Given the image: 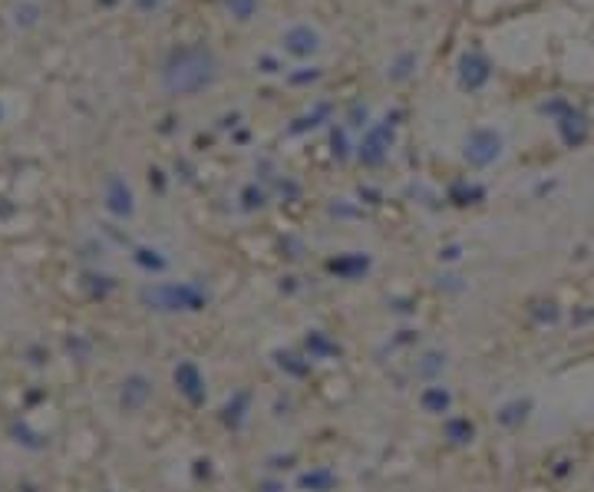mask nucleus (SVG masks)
Listing matches in <instances>:
<instances>
[{"label": "nucleus", "instance_id": "f257e3e1", "mask_svg": "<svg viewBox=\"0 0 594 492\" xmlns=\"http://www.w3.org/2000/svg\"><path fill=\"white\" fill-rule=\"evenodd\" d=\"M218 76V63L208 50H182L175 53L169 66L162 73V83L169 93L175 96H189V93H198L211 86V79Z\"/></svg>", "mask_w": 594, "mask_h": 492}, {"label": "nucleus", "instance_id": "f03ea898", "mask_svg": "<svg viewBox=\"0 0 594 492\" xmlns=\"http://www.w3.org/2000/svg\"><path fill=\"white\" fill-rule=\"evenodd\" d=\"M148 304H155L159 311H202L205 308V294L195 291L189 284H172V287H159L146 294Z\"/></svg>", "mask_w": 594, "mask_h": 492}, {"label": "nucleus", "instance_id": "7ed1b4c3", "mask_svg": "<svg viewBox=\"0 0 594 492\" xmlns=\"http://www.w3.org/2000/svg\"><path fill=\"white\" fill-rule=\"evenodd\" d=\"M499 149H502V142H499V135L489 133V129H479V133H472V139H469V149H466V159L472 165H489L495 155H499Z\"/></svg>", "mask_w": 594, "mask_h": 492}, {"label": "nucleus", "instance_id": "20e7f679", "mask_svg": "<svg viewBox=\"0 0 594 492\" xmlns=\"http://www.w3.org/2000/svg\"><path fill=\"white\" fill-rule=\"evenodd\" d=\"M175 384L178 390L189 397L192 403H202L205 400V384H202V373H198V367L195 363H182L175 370Z\"/></svg>", "mask_w": 594, "mask_h": 492}, {"label": "nucleus", "instance_id": "39448f33", "mask_svg": "<svg viewBox=\"0 0 594 492\" xmlns=\"http://www.w3.org/2000/svg\"><path fill=\"white\" fill-rule=\"evenodd\" d=\"M109 209L119 211V215H129L133 211V195H129V189H122L119 179L109 182Z\"/></svg>", "mask_w": 594, "mask_h": 492}, {"label": "nucleus", "instance_id": "423d86ee", "mask_svg": "<svg viewBox=\"0 0 594 492\" xmlns=\"http://www.w3.org/2000/svg\"><path fill=\"white\" fill-rule=\"evenodd\" d=\"M449 403H452V397H449V390H443V387H430L423 393V406H426L430 413H446Z\"/></svg>", "mask_w": 594, "mask_h": 492}, {"label": "nucleus", "instance_id": "0eeeda50", "mask_svg": "<svg viewBox=\"0 0 594 492\" xmlns=\"http://www.w3.org/2000/svg\"><path fill=\"white\" fill-rule=\"evenodd\" d=\"M462 66H466V73H462V79H466V86H469V90H475V86H482V83L489 79V70H486V63L479 60V57H472V60H466Z\"/></svg>", "mask_w": 594, "mask_h": 492}, {"label": "nucleus", "instance_id": "6e6552de", "mask_svg": "<svg viewBox=\"0 0 594 492\" xmlns=\"http://www.w3.org/2000/svg\"><path fill=\"white\" fill-rule=\"evenodd\" d=\"M446 436L452 439V443H472V436H475V426L469 423V419H449L446 423Z\"/></svg>", "mask_w": 594, "mask_h": 492}, {"label": "nucleus", "instance_id": "1a4fd4ad", "mask_svg": "<svg viewBox=\"0 0 594 492\" xmlns=\"http://www.w3.org/2000/svg\"><path fill=\"white\" fill-rule=\"evenodd\" d=\"M528 410H532V403L528 400H515V403H508V406H502L499 419H502L505 426H515V423H521V419L528 417Z\"/></svg>", "mask_w": 594, "mask_h": 492}, {"label": "nucleus", "instance_id": "9d476101", "mask_svg": "<svg viewBox=\"0 0 594 492\" xmlns=\"http://www.w3.org/2000/svg\"><path fill=\"white\" fill-rule=\"evenodd\" d=\"M330 486H334V476H330L327 469H317V473H307V476H300V489L327 492Z\"/></svg>", "mask_w": 594, "mask_h": 492}, {"label": "nucleus", "instance_id": "9b49d317", "mask_svg": "<svg viewBox=\"0 0 594 492\" xmlns=\"http://www.w3.org/2000/svg\"><path fill=\"white\" fill-rule=\"evenodd\" d=\"M287 40H291V50H297V53H307V50L317 46V37L311 30H294Z\"/></svg>", "mask_w": 594, "mask_h": 492}, {"label": "nucleus", "instance_id": "f8f14e48", "mask_svg": "<svg viewBox=\"0 0 594 492\" xmlns=\"http://www.w3.org/2000/svg\"><path fill=\"white\" fill-rule=\"evenodd\" d=\"M307 347H314L317 354H334V350H337V347H334V343H327L320 334H311V337H307Z\"/></svg>", "mask_w": 594, "mask_h": 492}]
</instances>
